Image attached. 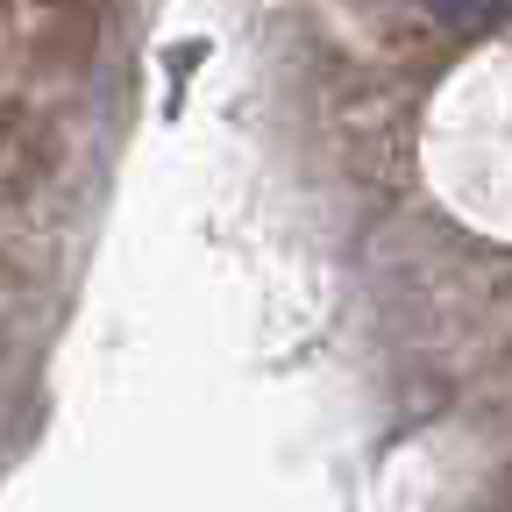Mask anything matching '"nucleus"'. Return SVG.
Listing matches in <instances>:
<instances>
[{
	"label": "nucleus",
	"mask_w": 512,
	"mask_h": 512,
	"mask_svg": "<svg viewBox=\"0 0 512 512\" xmlns=\"http://www.w3.org/2000/svg\"><path fill=\"white\" fill-rule=\"evenodd\" d=\"M448 22H512V0H427Z\"/></svg>",
	"instance_id": "obj_1"
}]
</instances>
